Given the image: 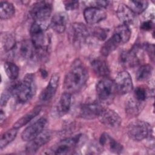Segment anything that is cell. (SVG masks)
I'll list each match as a JSON object with an SVG mask.
<instances>
[{"instance_id":"3","label":"cell","mask_w":155,"mask_h":155,"mask_svg":"<svg viewBox=\"0 0 155 155\" xmlns=\"http://www.w3.org/2000/svg\"><path fill=\"white\" fill-rule=\"evenodd\" d=\"M116 88L114 81L108 78H104L96 86V96L98 100L105 104H110L114 98Z\"/></svg>"},{"instance_id":"39","label":"cell","mask_w":155,"mask_h":155,"mask_svg":"<svg viewBox=\"0 0 155 155\" xmlns=\"http://www.w3.org/2000/svg\"><path fill=\"white\" fill-rule=\"evenodd\" d=\"M140 27L143 30L149 31L153 27V22L151 20L144 21L142 23Z\"/></svg>"},{"instance_id":"2","label":"cell","mask_w":155,"mask_h":155,"mask_svg":"<svg viewBox=\"0 0 155 155\" xmlns=\"http://www.w3.org/2000/svg\"><path fill=\"white\" fill-rule=\"evenodd\" d=\"M8 88L19 103H25L30 101L36 93L35 76L31 73L27 74L22 81L12 84Z\"/></svg>"},{"instance_id":"14","label":"cell","mask_w":155,"mask_h":155,"mask_svg":"<svg viewBox=\"0 0 155 155\" xmlns=\"http://www.w3.org/2000/svg\"><path fill=\"white\" fill-rule=\"evenodd\" d=\"M99 119L102 124L110 128H117L122 123L120 116L115 111L109 108H104Z\"/></svg>"},{"instance_id":"7","label":"cell","mask_w":155,"mask_h":155,"mask_svg":"<svg viewBox=\"0 0 155 155\" xmlns=\"http://www.w3.org/2000/svg\"><path fill=\"white\" fill-rule=\"evenodd\" d=\"M81 137V134H78L61 140L57 145L52 147L49 150V152H48V154H68L72 153L79 144Z\"/></svg>"},{"instance_id":"22","label":"cell","mask_w":155,"mask_h":155,"mask_svg":"<svg viewBox=\"0 0 155 155\" xmlns=\"http://www.w3.org/2000/svg\"><path fill=\"white\" fill-rule=\"evenodd\" d=\"M121 44L122 42L119 36L116 33H114L103 44L101 48V53L104 56H107L114 51Z\"/></svg>"},{"instance_id":"13","label":"cell","mask_w":155,"mask_h":155,"mask_svg":"<svg viewBox=\"0 0 155 155\" xmlns=\"http://www.w3.org/2000/svg\"><path fill=\"white\" fill-rule=\"evenodd\" d=\"M17 54L24 60H33L36 59V50L31 40L25 39L16 45L15 49Z\"/></svg>"},{"instance_id":"17","label":"cell","mask_w":155,"mask_h":155,"mask_svg":"<svg viewBox=\"0 0 155 155\" xmlns=\"http://www.w3.org/2000/svg\"><path fill=\"white\" fill-rule=\"evenodd\" d=\"M107 17V13L102 8L88 7L84 11V18L87 23L95 24L104 20Z\"/></svg>"},{"instance_id":"33","label":"cell","mask_w":155,"mask_h":155,"mask_svg":"<svg viewBox=\"0 0 155 155\" xmlns=\"http://www.w3.org/2000/svg\"><path fill=\"white\" fill-rule=\"evenodd\" d=\"M133 96L139 101L145 102L148 96V91L143 87H137L134 90Z\"/></svg>"},{"instance_id":"31","label":"cell","mask_w":155,"mask_h":155,"mask_svg":"<svg viewBox=\"0 0 155 155\" xmlns=\"http://www.w3.org/2000/svg\"><path fill=\"white\" fill-rule=\"evenodd\" d=\"M4 71L7 77L11 80H15L19 75V70L18 67L13 62H6L4 65Z\"/></svg>"},{"instance_id":"36","label":"cell","mask_w":155,"mask_h":155,"mask_svg":"<svg viewBox=\"0 0 155 155\" xmlns=\"http://www.w3.org/2000/svg\"><path fill=\"white\" fill-rule=\"evenodd\" d=\"M142 48L145 50L148 54L150 55V58L153 61L154 58V47L153 44H143L141 46Z\"/></svg>"},{"instance_id":"6","label":"cell","mask_w":155,"mask_h":155,"mask_svg":"<svg viewBox=\"0 0 155 155\" xmlns=\"http://www.w3.org/2000/svg\"><path fill=\"white\" fill-rule=\"evenodd\" d=\"M30 33L31 41L36 50H41L48 47V38L45 36V26L42 24L34 22L31 25Z\"/></svg>"},{"instance_id":"26","label":"cell","mask_w":155,"mask_h":155,"mask_svg":"<svg viewBox=\"0 0 155 155\" xmlns=\"http://www.w3.org/2000/svg\"><path fill=\"white\" fill-rule=\"evenodd\" d=\"M15 13V8L14 5L7 1L1 2L0 18L2 20H6L12 18Z\"/></svg>"},{"instance_id":"25","label":"cell","mask_w":155,"mask_h":155,"mask_svg":"<svg viewBox=\"0 0 155 155\" xmlns=\"http://www.w3.org/2000/svg\"><path fill=\"white\" fill-rule=\"evenodd\" d=\"M41 110V107L40 106H36L35 108H32L30 111L22 116L20 119H19L13 125V127L18 129L20 128L25 125H27L28 122H30L33 118H35L36 116H38Z\"/></svg>"},{"instance_id":"15","label":"cell","mask_w":155,"mask_h":155,"mask_svg":"<svg viewBox=\"0 0 155 155\" xmlns=\"http://www.w3.org/2000/svg\"><path fill=\"white\" fill-rule=\"evenodd\" d=\"M59 81V75L55 73L53 74L50 79L47 87L41 91L39 99L41 102H49L54 96L58 89Z\"/></svg>"},{"instance_id":"28","label":"cell","mask_w":155,"mask_h":155,"mask_svg":"<svg viewBox=\"0 0 155 155\" xmlns=\"http://www.w3.org/2000/svg\"><path fill=\"white\" fill-rule=\"evenodd\" d=\"M1 44L5 51H13L16 47L14 36L8 33L1 35Z\"/></svg>"},{"instance_id":"30","label":"cell","mask_w":155,"mask_h":155,"mask_svg":"<svg viewBox=\"0 0 155 155\" xmlns=\"http://www.w3.org/2000/svg\"><path fill=\"white\" fill-rule=\"evenodd\" d=\"M114 33L119 36L122 44L127 42L130 40L131 35V31L129 26L125 24H122L117 27Z\"/></svg>"},{"instance_id":"29","label":"cell","mask_w":155,"mask_h":155,"mask_svg":"<svg viewBox=\"0 0 155 155\" xmlns=\"http://www.w3.org/2000/svg\"><path fill=\"white\" fill-rule=\"evenodd\" d=\"M17 130L13 127L6 131L1 135L0 140V149L1 150L15 139L18 133Z\"/></svg>"},{"instance_id":"9","label":"cell","mask_w":155,"mask_h":155,"mask_svg":"<svg viewBox=\"0 0 155 155\" xmlns=\"http://www.w3.org/2000/svg\"><path fill=\"white\" fill-rule=\"evenodd\" d=\"M116 91L120 94H125L131 92L133 84L130 74L127 71L119 72L114 81Z\"/></svg>"},{"instance_id":"11","label":"cell","mask_w":155,"mask_h":155,"mask_svg":"<svg viewBox=\"0 0 155 155\" xmlns=\"http://www.w3.org/2000/svg\"><path fill=\"white\" fill-rule=\"evenodd\" d=\"M47 124V120L44 117H41L33 124L27 127L22 133L21 138L24 141H30L38 136L44 131Z\"/></svg>"},{"instance_id":"38","label":"cell","mask_w":155,"mask_h":155,"mask_svg":"<svg viewBox=\"0 0 155 155\" xmlns=\"http://www.w3.org/2000/svg\"><path fill=\"white\" fill-rule=\"evenodd\" d=\"M110 1H93L92 4H93L90 7H97V8H105L109 5Z\"/></svg>"},{"instance_id":"21","label":"cell","mask_w":155,"mask_h":155,"mask_svg":"<svg viewBox=\"0 0 155 155\" xmlns=\"http://www.w3.org/2000/svg\"><path fill=\"white\" fill-rule=\"evenodd\" d=\"M144 106L145 102L139 101L132 96L127 101L125 113L130 117H135L141 113Z\"/></svg>"},{"instance_id":"37","label":"cell","mask_w":155,"mask_h":155,"mask_svg":"<svg viewBox=\"0 0 155 155\" xmlns=\"http://www.w3.org/2000/svg\"><path fill=\"white\" fill-rule=\"evenodd\" d=\"M12 93L10 91V90L7 88L5 90V91L2 93L1 97V106L2 107L4 105H5L7 103L8 99H10V96H12Z\"/></svg>"},{"instance_id":"20","label":"cell","mask_w":155,"mask_h":155,"mask_svg":"<svg viewBox=\"0 0 155 155\" xmlns=\"http://www.w3.org/2000/svg\"><path fill=\"white\" fill-rule=\"evenodd\" d=\"M99 144L101 147L107 146L109 150L115 154H120L123 150V146L105 133L101 135L99 137Z\"/></svg>"},{"instance_id":"34","label":"cell","mask_w":155,"mask_h":155,"mask_svg":"<svg viewBox=\"0 0 155 155\" xmlns=\"http://www.w3.org/2000/svg\"><path fill=\"white\" fill-rule=\"evenodd\" d=\"M109 29L101 27H96L93 30V36L100 41L105 40L108 35Z\"/></svg>"},{"instance_id":"32","label":"cell","mask_w":155,"mask_h":155,"mask_svg":"<svg viewBox=\"0 0 155 155\" xmlns=\"http://www.w3.org/2000/svg\"><path fill=\"white\" fill-rule=\"evenodd\" d=\"M128 7L135 13L140 14L144 12L148 5L147 1H130L128 2Z\"/></svg>"},{"instance_id":"18","label":"cell","mask_w":155,"mask_h":155,"mask_svg":"<svg viewBox=\"0 0 155 155\" xmlns=\"http://www.w3.org/2000/svg\"><path fill=\"white\" fill-rule=\"evenodd\" d=\"M68 19V15L65 12H58L52 17L50 27L56 33H62L66 29Z\"/></svg>"},{"instance_id":"40","label":"cell","mask_w":155,"mask_h":155,"mask_svg":"<svg viewBox=\"0 0 155 155\" xmlns=\"http://www.w3.org/2000/svg\"><path fill=\"white\" fill-rule=\"evenodd\" d=\"M5 113L4 112L3 110H1V114H0V122H1V125L2 124V123L5 121Z\"/></svg>"},{"instance_id":"12","label":"cell","mask_w":155,"mask_h":155,"mask_svg":"<svg viewBox=\"0 0 155 155\" xmlns=\"http://www.w3.org/2000/svg\"><path fill=\"white\" fill-rule=\"evenodd\" d=\"M51 132L49 130H44L38 136L28 141L25 151L28 154L35 153L41 147L50 141L51 138Z\"/></svg>"},{"instance_id":"5","label":"cell","mask_w":155,"mask_h":155,"mask_svg":"<svg viewBox=\"0 0 155 155\" xmlns=\"http://www.w3.org/2000/svg\"><path fill=\"white\" fill-rule=\"evenodd\" d=\"M52 11V5L50 1H40L33 4L30 15L35 22L43 24L50 18Z\"/></svg>"},{"instance_id":"24","label":"cell","mask_w":155,"mask_h":155,"mask_svg":"<svg viewBox=\"0 0 155 155\" xmlns=\"http://www.w3.org/2000/svg\"><path fill=\"white\" fill-rule=\"evenodd\" d=\"M91 66L94 73L98 76L108 78L110 74V69L105 61L97 58L93 59L91 62Z\"/></svg>"},{"instance_id":"16","label":"cell","mask_w":155,"mask_h":155,"mask_svg":"<svg viewBox=\"0 0 155 155\" xmlns=\"http://www.w3.org/2000/svg\"><path fill=\"white\" fill-rule=\"evenodd\" d=\"M104 107L97 102H90L83 104L79 110V116L85 119H93L99 117Z\"/></svg>"},{"instance_id":"27","label":"cell","mask_w":155,"mask_h":155,"mask_svg":"<svg viewBox=\"0 0 155 155\" xmlns=\"http://www.w3.org/2000/svg\"><path fill=\"white\" fill-rule=\"evenodd\" d=\"M153 73V68L149 64H145L140 66L136 71V78L138 81L143 82L148 80Z\"/></svg>"},{"instance_id":"1","label":"cell","mask_w":155,"mask_h":155,"mask_svg":"<svg viewBox=\"0 0 155 155\" xmlns=\"http://www.w3.org/2000/svg\"><path fill=\"white\" fill-rule=\"evenodd\" d=\"M88 78L87 70L81 62L77 61L65 76L64 89L70 93L77 92L84 87Z\"/></svg>"},{"instance_id":"23","label":"cell","mask_w":155,"mask_h":155,"mask_svg":"<svg viewBox=\"0 0 155 155\" xmlns=\"http://www.w3.org/2000/svg\"><path fill=\"white\" fill-rule=\"evenodd\" d=\"M71 104V94L68 92L63 93L56 105V112L60 116L66 114L70 110Z\"/></svg>"},{"instance_id":"35","label":"cell","mask_w":155,"mask_h":155,"mask_svg":"<svg viewBox=\"0 0 155 155\" xmlns=\"http://www.w3.org/2000/svg\"><path fill=\"white\" fill-rule=\"evenodd\" d=\"M65 8L68 11L76 10L79 7V1H66L64 2Z\"/></svg>"},{"instance_id":"10","label":"cell","mask_w":155,"mask_h":155,"mask_svg":"<svg viewBox=\"0 0 155 155\" xmlns=\"http://www.w3.org/2000/svg\"><path fill=\"white\" fill-rule=\"evenodd\" d=\"M140 46L135 45L131 50L124 51L120 53L119 62L120 64L125 68H133L139 65L140 62L137 56V52Z\"/></svg>"},{"instance_id":"19","label":"cell","mask_w":155,"mask_h":155,"mask_svg":"<svg viewBox=\"0 0 155 155\" xmlns=\"http://www.w3.org/2000/svg\"><path fill=\"white\" fill-rule=\"evenodd\" d=\"M116 14L118 19L122 24L128 25L134 22L136 19V14L128 7L127 5L120 4L117 7Z\"/></svg>"},{"instance_id":"4","label":"cell","mask_w":155,"mask_h":155,"mask_svg":"<svg viewBox=\"0 0 155 155\" xmlns=\"http://www.w3.org/2000/svg\"><path fill=\"white\" fill-rule=\"evenodd\" d=\"M128 137L134 141H140L153 136L151 125L143 120H137L130 123L127 127Z\"/></svg>"},{"instance_id":"8","label":"cell","mask_w":155,"mask_h":155,"mask_svg":"<svg viewBox=\"0 0 155 155\" xmlns=\"http://www.w3.org/2000/svg\"><path fill=\"white\" fill-rule=\"evenodd\" d=\"M70 39L74 45L80 47L85 44L90 36L87 27L82 23H74L70 29Z\"/></svg>"}]
</instances>
